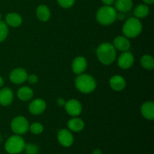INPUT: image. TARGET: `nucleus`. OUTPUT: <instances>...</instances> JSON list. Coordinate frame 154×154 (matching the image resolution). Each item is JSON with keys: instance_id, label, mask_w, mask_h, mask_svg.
<instances>
[{"instance_id": "f257e3e1", "label": "nucleus", "mask_w": 154, "mask_h": 154, "mask_svg": "<svg viewBox=\"0 0 154 154\" xmlns=\"http://www.w3.org/2000/svg\"><path fill=\"white\" fill-rule=\"evenodd\" d=\"M96 55L102 64L109 66L112 64L117 57V50L114 45L109 42H104L98 46Z\"/></svg>"}, {"instance_id": "f03ea898", "label": "nucleus", "mask_w": 154, "mask_h": 154, "mask_svg": "<svg viewBox=\"0 0 154 154\" xmlns=\"http://www.w3.org/2000/svg\"><path fill=\"white\" fill-rule=\"evenodd\" d=\"M75 84L77 90L84 94L93 93L97 86L96 80L93 76L84 73L78 75L75 78Z\"/></svg>"}, {"instance_id": "7ed1b4c3", "label": "nucleus", "mask_w": 154, "mask_h": 154, "mask_svg": "<svg viewBox=\"0 0 154 154\" xmlns=\"http://www.w3.org/2000/svg\"><path fill=\"white\" fill-rule=\"evenodd\" d=\"M143 29V25L138 18L130 17L124 23L122 32L124 36L128 38H134L139 35Z\"/></svg>"}, {"instance_id": "20e7f679", "label": "nucleus", "mask_w": 154, "mask_h": 154, "mask_svg": "<svg viewBox=\"0 0 154 154\" xmlns=\"http://www.w3.org/2000/svg\"><path fill=\"white\" fill-rule=\"evenodd\" d=\"M117 11L112 6L104 5L99 8L96 13V20L103 26H109L117 20Z\"/></svg>"}, {"instance_id": "39448f33", "label": "nucleus", "mask_w": 154, "mask_h": 154, "mask_svg": "<svg viewBox=\"0 0 154 154\" xmlns=\"http://www.w3.org/2000/svg\"><path fill=\"white\" fill-rule=\"evenodd\" d=\"M26 142L19 135H14L8 138L5 144V151L9 154H18L24 150Z\"/></svg>"}, {"instance_id": "423d86ee", "label": "nucleus", "mask_w": 154, "mask_h": 154, "mask_svg": "<svg viewBox=\"0 0 154 154\" xmlns=\"http://www.w3.org/2000/svg\"><path fill=\"white\" fill-rule=\"evenodd\" d=\"M11 128L15 135H24L29 131V123L28 120L23 116H17L12 120Z\"/></svg>"}, {"instance_id": "0eeeda50", "label": "nucleus", "mask_w": 154, "mask_h": 154, "mask_svg": "<svg viewBox=\"0 0 154 154\" xmlns=\"http://www.w3.org/2000/svg\"><path fill=\"white\" fill-rule=\"evenodd\" d=\"M64 107L68 114L72 117H78L82 113V105L79 101L75 99L66 101Z\"/></svg>"}, {"instance_id": "6e6552de", "label": "nucleus", "mask_w": 154, "mask_h": 154, "mask_svg": "<svg viewBox=\"0 0 154 154\" xmlns=\"http://www.w3.org/2000/svg\"><path fill=\"white\" fill-rule=\"evenodd\" d=\"M28 74L23 68H17L13 69L9 75L10 81L14 84H21L27 81Z\"/></svg>"}, {"instance_id": "1a4fd4ad", "label": "nucleus", "mask_w": 154, "mask_h": 154, "mask_svg": "<svg viewBox=\"0 0 154 154\" xmlns=\"http://www.w3.org/2000/svg\"><path fill=\"white\" fill-rule=\"evenodd\" d=\"M57 139L60 144L65 147H71L74 143V136L69 129H60L57 134Z\"/></svg>"}, {"instance_id": "9d476101", "label": "nucleus", "mask_w": 154, "mask_h": 154, "mask_svg": "<svg viewBox=\"0 0 154 154\" xmlns=\"http://www.w3.org/2000/svg\"><path fill=\"white\" fill-rule=\"evenodd\" d=\"M135 62V58L132 53L129 51H124L118 57L117 64L122 69H128L132 67Z\"/></svg>"}, {"instance_id": "9b49d317", "label": "nucleus", "mask_w": 154, "mask_h": 154, "mask_svg": "<svg viewBox=\"0 0 154 154\" xmlns=\"http://www.w3.org/2000/svg\"><path fill=\"white\" fill-rule=\"evenodd\" d=\"M47 108V104L42 99H35L30 102L29 105V112L33 115H40L45 112Z\"/></svg>"}, {"instance_id": "f8f14e48", "label": "nucleus", "mask_w": 154, "mask_h": 154, "mask_svg": "<svg viewBox=\"0 0 154 154\" xmlns=\"http://www.w3.org/2000/svg\"><path fill=\"white\" fill-rule=\"evenodd\" d=\"M87 61L85 57H77L74 59L72 64V71L76 75H81L86 71L87 68Z\"/></svg>"}, {"instance_id": "ddd939ff", "label": "nucleus", "mask_w": 154, "mask_h": 154, "mask_svg": "<svg viewBox=\"0 0 154 154\" xmlns=\"http://www.w3.org/2000/svg\"><path fill=\"white\" fill-rule=\"evenodd\" d=\"M109 85L113 90L120 92L126 88V80H125V78L123 76L116 75L110 78Z\"/></svg>"}, {"instance_id": "4468645a", "label": "nucleus", "mask_w": 154, "mask_h": 154, "mask_svg": "<svg viewBox=\"0 0 154 154\" xmlns=\"http://www.w3.org/2000/svg\"><path fill=\"white\" fill-rule=\"evenodd\" d=\"M112 45H114L116 50L122 51V52L128 51L131 47L130 41L124 35L117 36L113 41Z\"/></svg>"}, {"instance_id": "2eb2a0df", "label": "nucleus", "mask_w": 154, "mask_h": 154, "mask_svg": "<svg viewBox=\"0 0 154 154\" xmlns=\"http://www.w3.org/2000/svg\"><path fill=\"white\" fill-rule=\"evenodd\" d=\"M14 93L11 89L4 87L0 90V105L2 106H8L13 102Z\"/></svg>"}, {"instance_id": "dca6fc26", "label": "nucleus", "mask_w": 154, "mask_h": 154, "mask_svg": "<svg viewBox=\"0 0 154 154\" xmlns=\"http://www.w3.org/2000/svg\"><path fill=\"white\" fill-rule=\"evenodd\" d=\"M141 113L143 117L147 120L154 119V103L152 101L144 102L141 107Z\"/></svg>"}, {"instance_id": "f3484780", "label": "nucleus", "mask_w": 154, "mask_h": 154, "mask_svg": "<svg viewBox=\"0 0 154 154\" xmlns=\"http://www.w3.org/2000/svg\"><path fill=\"white\" fill-rule=\"evenodd\" d=\"M67 126L68 129H69L71 132H79L84 129L85 123L82 119L78 117H72L68 121Z\"/></svg>"}, {"instance_id": "a211bd4d", "label": "nucleus", "mask_w": 154, "mask_h": 154, "mask_svg": "<svg viewBox=\"0 0 154 154\" xmlns=\"http://www.w3.org/2000/svg\"><path fill=\"white\" fill-rule=\"evenodd\" d=\"M5 23L11 27H19L23 23V18L19 14L11 12L5 16Z\"/></svg>"}, {"instance_id": "6ab92c4d", "label": "nucleus", "mask_w": 154, "mask_h": 154, "mask_svg": "<svg viewBox=\"0 0 154 154\" xmlns=\"http://www.w3.org/2000/svg\"><path fill=\"white\" fill-rule=\"evenodd\" d=\"M36 16L40 21L46 22L51 18V10L45 5H40L38 6L37 9H36Z\"/></svg>"}, {"instance_id": "aec40b11", "label": "nucleus", "mask_w": 154, "mask_h": 154, "mask_svg": "<svg viewBox=\"0 0 154 154\" xmlns=\"http://www.w3.org/2000/svg\"><path fill=\"white\" fill-rule=\"evenodd\" d=\"M115 8L117 12L126 13L129 11L133 7V2L132 0H115Z\"/></svg>"}, {"instance_id": "412c9836", "label": "nucleus", "mask_w": 154, "mask_h": 154, "mask_svg": "<svg viewBox=\"0 0 154 154\" xmlns=\"http://www.w3.org/2000/svg\"><path fill=\"white\" fill-rule=\"evenodd\" d=\"M33 95H34L33 90L27 86H23V87H20L17 91L18 99L23 102L29 101L33 97Z\"/></svg>"}, {"instance_id": "4be33fe9", "label": "nucleus", "mask_w": 154, "mask_h": 154, "mask_svg": "<svg viewBox=\"0 0 154 154\" xmlns=\"http://www.w3.org/2000/svg\"><path fill=\"white\" fill-rule=\"evenodd\" d=\"M150 13V8L148 5L145 4H139L134 10V16L138 19H144L148 16Z\"/></svg>"}, {"instance_id": "5701e85b", "label": "nucleus", "mask_w": 154, "mask_h": 154, "mask_svg": "<svg viewBox=\"0 0 154 154\" xmlns=\"http://www.w3.org/2000/svg\"><path fill=\"white\" fill-rule=\"evenodd\" d=\"M140 63H141V66L147 70H152L154 68V60L153 57L148 54L141 57Z\"/></svg>"}, {"instance_id": "b1692460", "label": "nucleus", "mask_w": 154, "mask_h": 154, "mask_svg": "<svg viewBox=\"0 0 154 154\" xmlns=\"http://www.w3.org/2000/svg\"><path fill=\"white\" fill-rule=\"evenodd\" d=\"M8 35V26L5 22L0 20V43L4 42Z\"/></svg>"}, {"instance_id": "393cba45", "label": "nucleus", "mask_w": 154, "mask_h": 154, "mask_svg": "<svg viewBox=\"0 0 154 154\" xmlns=\"http://www.w3.org/2000/svg\"><path fill=\"white\" fill-rule=\"evenodd\" d=\"M29 130L34 135H40L43 132L44 126L42 123L35 122V123H33L31 125H29Z\"/></svg>"}, {"instance_id": "a878e982", "label": "nucleus", "mask_w": 154, "mask_h": 154, "mask_svg": "<svg viewBox=\"0 0 154 154\" xmlns=\"http://www.w3.org/2000/svg\"><path fill=\"white\" fill-rule=\"evenodd\" d=\"M24 150H25L26 154H38L39 148L36 144L29 143V144H26Z\"/></svg>"}, {"instance_id": "bb28decb", "label": "nucleus", "mask_w": 154, "mask_h": 154, "mask_svg": "<svg viewBox=\"0 0 154 154\" xmlns=\"http://www.w3.org/2000/svg\"><path fill=\"white\" fill-rule=\"evenodd\" d=\"M57 2L63 8H70L75 5V0H57Z\"/></svg>"}, {"instance_id": "cd10ccee", "label": "nucleus", "mask_w": 154, "mask_h": 154, "mask_svg": "<svg viewBox=\"0 0 154 154\" xmlns=\"http://www.w3.org/2000/svg\"><path fill=\"white\" fill-rule=\"evenodd\" d=\"M27 81H29L30 84H37L38 81V78L36 75L35 74H32V75H28V78H27Z\"/></svg>"}, {"instance_id": "c85d7f7f", "label": "nucleus", "mask_w": 154, "mask_h": 154, "mask_svg": "<svg viewBox=\"0 0 154 154\" xmlns=\"http://www.w3.org/2000/svg\"><path fill=\"white\" fill-rule=\"evenodd\" d=\"M66 101L64 99H63V98H59L57 101V103L60 107H64L65 104H66Z\"/></svg>"}, {"instance_id": "c756f323", "label": "nucleus", "mask_w": 154, "mask_h": 154, "mask_svg": "<svg viewBox=\"0 0 154 154\" xmlns=\"http://www.w3.org/2000/svg\"><path fill=\"white\" fill-rule=\"evenodd\" d=\"M102 2L105 5L112 6V5L115 2V0H102Z\"/></svg>"}, {"instance_id": "7c9ffc66", "label": "nucleus", "mask_w": 154, "mask_h": 154, "mask_svg": "<svg viewBox=\"0 0 154 154\" xmlns=\"http://www.w3.org/2000/svg\"><path fill=\"white\" fill-rule=\"evenodd\" d=\"M143 2H144V3L145 5H149L153 4L154 0H143Z\"/></svg>"}, {"instance_id": "2f4dec72", "label": "nucleus", "mask_w": 154, "mask_h": 154, "mask_svg": "<svg viewBox=\"0 0 154 154\" xmlns=\"http://www.w3.org/2000/svg\"><path fill=\"white\" fill-rule=\"evenodd\" d=\"M93 154H102V152L100 149H96V150H93Z\"/></svg>"}, {"instance_id": "473e14b6", "label": "nucleus", "mask_w": 154, "mask_h": 154, "mask_svg": "<svg viewBox=\"0 0 154 154\" xmlns=\"http://www.w3.org/2000/svg\"><path fill=\"white\" fill-rule=\"evenodd\" d=\"M3 84H4V81H3L2 77L1 75H0V87H2Z\"/></svg>"}, {"instance_id": "72a5a7b5", "label": "nucleus", "mask_w": 154, "mask_h": 154, "mask_svg": "<svg viewBox=\"0 0 154 154\" xmlns=\"http://www.w3.org/2000/svg\"><path fill=\"white\" fill-rule=\"evenodd\" d=\"M2 136H1V135H0V142H1V141H2Z\"/></svg>"}, {"instance_id": "f704fd0d", "label": "nucleus", "mask_w": 154, "mask_h": 154, "mask_svg": "<svg viewBox=\"0 0 154 154\" xmlns=\"http://www.w3.org/2000/svg\"><path fill=\"white\" fill-rule=\"evenodd\" d=\"M0 20H2V14H1V13H0Z\"/></svg>"}]
</instances>
